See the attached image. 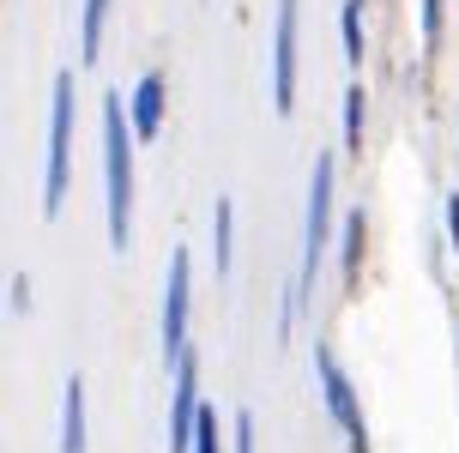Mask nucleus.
<instances>
[{
    "label": "nucleus",
    "instance_id": "f257e3e1",
    "mask_svg": "<svg viewBox=\"0 0 459 453\" xmlns=\"http://www.w3.org/2000/svg\"><path fill=\"white\" fill-rule=\"evenodd\" d=\"M134 115L121 97H103V205H109V248L127 254L134 242Z\"/></svg>",
    "mask_w": 459,
    "mask_h": 453
},
{
    "label": "nucleus",
    "instance_id": "f03ea898",
    "mask_svg": "<svg viewBox=\"0 0 459 453\" xmlns=\"http://www.w3.org/2000/svg\"><path fill=\"white\" fill-rule=\"evenodd\" d=\"M73 97H79V79L55 73V85H48V163H43V218L48 224L61 218L67 187H73Z\"/></svg>",
    "mask_w": 459,
    "mask_h": 453
},
{
    "label": "nucleus",
    "instance_id": "7ed1b4c3",
    "mask_svg": "<svg viewBox=\"0 0 459 453\" xmlns=\"http://www.w3.org/2000/svg\"><path fill=\"white\" fill-rule=\"evenodd\" d=\"M333 152H321L315 158V170H308V218H302V272H297V296L302 302H315V291H321V254L326 242H333Z\"/></svg>",
    "mask_w": 459,
    "mask_h": 453
},
{
    "label": "nucleus",
    "instance_id": "20e7f679",
    "mask_svg": "<svg viewBox=\"0 0 459 453\" xmlns=\"http://www.w3.org/2000/svg\"><path fill=\"white\" fill-rule=\"evenodd\" d=\"M315 375H321V399H326V411H333V423H339L344 448L351 453H375L368 423H363V405H357V387H351V375L339 369L333 344H315Z\"/></svg>",
    "mask_w": 459,
    "mask_h": 453
},
{
    "label": "nucleus",
    "instance_id": "39448f33",
    "mask_svg": "<svg viewBox=\"0 0 459 453\" xmlns=\"http://www.w3.org/2000/svg\"><path fill=\"white\" fill-rule=\"evenodd\" d=\"M163 362L176 369V357L187 351V320H194V254L176 242L169 254V272H163Z\"/></svg>",
    "mask_w": 459,
    "mask_h": 453
},
{
    "label": "nucleus",
    "instance_id": "423d86ee",
    "mask_svg": "<svg viewBox=\"0 0 459 453\" xmlns=\"http://www.w3.org/2000/svg\"><path fill=\"white\" fill-rule=\"evenodd\" d=\"M297 19H302V0H278V19H273V109L290 121L297 115Z\"/></svg>",
    "mask_w": 459,
    "mask_h": 453
},
{
    "label": "nucleus",
    "instance_id": "0eeeda50",
    "mask_svg": "<svg viewBox=\"0 0 459 453\" xmlns=\"http://www.w3.org/2000/svg\"><path fill=\"white\" fill-rule=\"evenodd\" d=\"M176 399H169V453H187L194 448V430H200V351L187 344L182 357H176Z\"/></svg>",
    "mask_w": 459,
    "mask_h": 453
},
{
    "label": "nucleus",
    "instance_id": "6e6552de",
    "mask_svg": "<svg viewBox=\"0 0 459 453\" xmlns=\"http://www.w3.org/2000/svg\"><path fill=\"white\" fill-rule=\"evenodd\" d=\"M163 109H169V73L152 67L134 85V97H127V115H134L139 145H158V139H163Z\"/></svg>",
    "mask_w": 459,
    "mask_h": 453
},
{
    "label": "nucleus",
    "instance_id": "1a4fd4ad",
    "mask_svg": "<svg viewBox=\"0 0 459 453\" xmlns=\"http://www.w3.org/2000/svg\"><path fill=\"white\" fill-rule=\"evenodd\" d=\"M363 248H368V212L357 205V212L339 224V272H344V291H357V284H363Z\"/></svg>",
    "mask_w": 459,
    "mask_h": 453
},
{
    "label": "nucleus",
    "instance_id": "9d476101",
    "mask_svg": "<svg viewBox=\"0 0 459 453\" xmlns=\"http://www.w3.org/2000/svg\"><path fill=\"white\" fill-rule=\"evenodd\" d=\"M61 453H91L85 448V375H67L61 387Z\"/></svg>",
    "mask_w": 459,
    "mask_h": 453
},
{
    "label": "nucleus",
    "instance_id": "9b49d317",
    "mask_svg": "<svg viewBox=\"0 0 459 453\" xmlns=\"http://www.w3.org/2000/svg\"><path fill=\"white\" fill-rule=\"evenodd\" d=\"M212 266H218V284L236 266V205H230V194L212 205Z\"/></svg>",
    "mask_w": 459,
    "mask_h": 453
},
{
    "label": "nucleus",
    "instance_id": "f8f14e48",
    "mask_svg": "<svg viewBox=\"0 0 459 453\" xmlns=\"http://www.w3.org/2000/svg\"><path fill=\"white\" fill-rule=\"evenodd\" d=\"M103 24H109V0H85V6H79V67H97V55H103Z\"/></svg>",
    "mask_w": 459,
    "mask_h": 453
},
{
    "label": "nucleus",
    "instance_id": "ddd939ff",
    "mask_svg": "<svg viewBox=\"0 0 459 453\" xmlns=\"http://www.w3.org/2000/svg\"><path fill=\"white\" fill-rule=\"evenodd\" d=\"M363 6H368V0H344V13H339V30H344V67H351V73H363V61H368Z\"/></svg>",
    "mask_w": 459,
    "mask_h": 453
},
{
    "label": "nucleus",
    "instance_id": "4468645a",
    "mask_svg": "<svg viewBox=\"0 0 459 453\" xmlns=\"http://www.w3.org/2000/svg\"><path fill=\"white\" fill-rule=\"evenodd\" d=\"M363 115H368V85L351 79V85H344V152H351V158L363 152Z\"/></svg>",
    "mask_w": 459,
    "mask_h": 453
},
{
    "label": "nucleus",
    "instance_id": "2eb2a0df",
    "mask_svg": "<svg viewBox=\"0 0 459 453\" xmlns=\"http://www.w3.org/2000/svg\"><path fill=\"white\" fill-rule=\"evenodd\" d=\"M417 13H423V55H436L441 24H447V0H417Z\"/></svg>",
    "mask_w": 459,
    "mask_h": 453
},
{
    "label": "nucleus",
    "instance_id": "dca6fc26",
    "mask_svg": "<svg viewBox=\"0 0 459 453\" xmlns=\"http://www.w3.org/2000/svg\"><path fill=\"white\" fill-rule=\"evenodd\" d=\"M187 453H224V423H218V411H200V430H194V448Z\"/></svg>",
    "mask_w": 459,
    "mask_h": 453
},
{
    "label": "nucleus",
    "instance_id": "f3484780",
    "mask_svg": "<svg viewBox=\"0 0 459 453\" xmlns=\"http://www.w3.org/2000/svg\"><path fill=\"white\" fill-rule=\"evenodd\" d=\"M6 309H13V320H24V309H30V284H24V272H6Z\"/></svg>",
    "mask_w": 459,
    "mask_h": 453
},
{
    "label": "nucleus",
    "instance_id": "a211bd4d",
    "mask_svg": "<svg viewBox=\"0 0 459 453\" xmlns=\"http://www.w3.org/2000/svg\"><path fill=\"white\" fill-rule=\"evenodd\" d=\"M230 453H254V411H236V430H230Z\"/></svg>",
    "mask_w": 459,
    "mask_h": 453
},
{
    "label": "nucleus",
    "instance_id": "6ab92c4d",
    "mask_svg": "<svg viewBox=\"0 0 459 453\" xmlns=\"http://www.w3.org/2000/svg\"><path fill=\"white\" fill-rule=\"evenodd\" d=\"M441 218H447V248H454V260H459V194H447Z\"/></svg>",
    "mask_w": 459,
    "mask_h": 453
}]
</instances>
